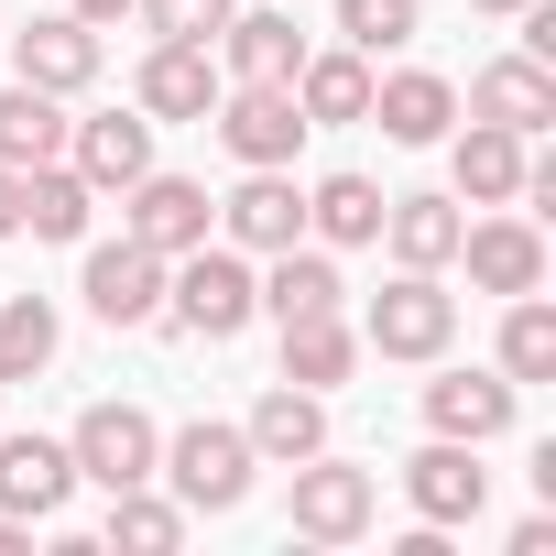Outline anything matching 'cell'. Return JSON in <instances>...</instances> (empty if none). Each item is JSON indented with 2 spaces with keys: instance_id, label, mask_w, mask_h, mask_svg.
<instances>
[{
  "instance_id": "cell-3",
  "label": "cell",
  "mask_w": 556,
  "mask_h": 556,
  "mask_svg": "<svg viewBox=\"0 0 556 556\" xmlns=\"http://www.w3.org/2000/svg\"><path fill=\"white\" fill-rule=\"evenodd\" d=\"M285 523H295L306 545H361V534L382 523V480L317 447V458H295V491H285Z\"/></svg>"
},
{
  "instance_id": "cell-9",
  "label": "cell",
  "mask_w": 556,
  "mask_h": 556,
  "mask_svg": "<svg viewBox=\"0 0 556 556\" xmlns=\"http://www.w3.org/2000/svg\"><path fill=\"white\" fill-rule=\"evenodd\" d=\"M458 262H469L480 295H545V229H534V207L469 218V229H458Z\"/></svg>"
},
{
  "instance_id": "cell-6",
  "label": "cell",
  "mask_w": 556,
  "mask_h": 556,
  "mask_svg": "<svg viewBox=\"0 0 556 556\" xmlns=\"http://www.w3.org/2000/svg\"><path fill=\"white\" fill-rule=\"evenodd\" d=\"M207 229H218V197H207L197 175H164V164H153V175L121 186V240H142V251L175 262V251H197Z\"/></svg>"
},
{
  "instance_id": "cell-32",
  "label": "cell",
  "mask_w": 556,
  "mask_h": 556,
  "mask_svg": "<svg viewBox=\"0 0 556 556\" xmlns=\"http://www.w3.org/2000/svg\"><path fill=\"white\" fill-rule=\"evenodd\" d=\"M415 34H426L415 0H339V45H361V55H404Z\"/></svg>"
},
{
  "instance_id": "cell-37",
  "label": "cell",
  "mask_w": 556,
  "mask_h": 556,
  "mask_svg": "<svg viewBox=\"0 0 556 556\" xmlns=\"http://www.w3.org/2000/svg\"><path fill=\"white\" fill-rule=\"evenodd\" d=\"M0 556H34V523L23 513H0Z\"/></svg>"
},
{
  "instance_id": "cell-2",
  "label": "cell",
  "mask_w": 556,
  "mask_h": 556,
  "mask_svg": "<svg viewBox=\"0 0 556 556\" xmlns=\"http://www.w3.org/2000/svg\"><path fill=\"white\" fill-rule=\"evenodd\" d=\"M251 469H262V458H251V437H240V426H218V415L175 426V437H164V458H153V480H164L186 513H240V502H251Z\"/></svg>"
},
{
  "instance_id": "cell-26",
  "label": "cell",
  "mask_w": 556,
  "mask_h": 556,
  "mask_svg": "<svg viewBox=\"0 0 556 556\" xmlns=\"http://www.w3.org/2000/svg\"><path fill=\"white\" fill-rule=\"evenodd\" d=\"M361 371V328L328 306V317H285V382H306V393H339Z\"/></svg>"
},
{
  "instance_id": "cell-21",
  "label": "cell",
  "mask_w": 556,
  "mask_h": 556,
  "mask_svg": "<svg viewBox=\"0 0 556 556\" xmlns=\"http://www.w3.org/2000/svg\"><path fill=\"white\" fill-rule=\"evenodd\" d=\"M77 491V458L66 437H0V513H23V523H55Z\"/></svg>"
},
{
  "instance_id": "cell-11",
  "label": "cell",
  "mask_w": 556,
  "mask_h": 556,
  "mask_svg": "<svg viewBox=\"0 0 556 556\" xmlns=\"http://www.w3.org/2000/svg\"><path fill=\"white\" fill-rule=\"evenodd\" d=\"M218 88H229V77H218V45H153L142 77H131V110H142L153 131H164V121H197V131H207Z\"/></svg>"
},
{
  "instance_id": "cell-16",
  "label": "cell",
  "mask_w": 556,
  "mask_h": 556,
  "mask_svg": "<svg viewBox=\"0 0 556 556\" xmlns=\"http://www.w3.org/2000/svg\"><path fill=\"white\" fill-rule=\"evenodd\" d=\"M262 262H273V273H251V285H262V317H273V328H285V317H328V306H350L328 240H285V251H262Z\"/></svg>"
},
{
  "instance_id": "cell-12",
  "label": "cell",
  "mask_w": 556,
  "mask_h": 556,
  "mask_svg": "<svg viewBox=\"0 0 556 556\" xmlns=\"http://www.w3.org/2000/svg\"><path fill=\"white\" fill-rule=\"evenodd\" d=\"M218 142H229V164H295V142H306V110H295V88H218Z\"/></svg>"
},
{
  "instance_id": "cell-8",
  "label": "cell",
  "mask_w": 556,
  "mask_h": 556,
  "mask_svg": "<svg viewBox=\"0 0 556 556\" xmlns=\"http://www.w3.org/2000/svg\"><path fill=\"white\" fill-rule=\"evenodd\" d=\"M404 502H415V523H437V534L480 523V502H491V469H480V447H469V437H426V447L404 458Z\"/></svg>"
},
{
  "instance_id": "cell-5",
  "label": "cell",
  "mask_w": 556,
  "mask_h": 556,
  "mask_svg": "<svg viewBox=\"0 0 556 556\" xmlns=\"http://www.w3.org/2000/svg\"><path fill=\"white\" fill-rule=\"evenodd\" d=\"M66 458H77V480H88V491H131V480H153L164 426H153L142 404H88V415L66 426Z\"/></svg>"
},
{
  "instance_id": "cell-27",
  "label": "cell",
  "mask_w": 556,
  "mask_h": 556,
  "mask_svg": "<svg viewBox=\"0 0 556 556\" xmlns=\"http://www.w3.org/2000/svg\"><path fill=\"white\" fill-rule=\"evenodd\" d=\"M306 240H328V251L382 240V186H371V175H317V186H306Z\"/></svg>"
},
{
  "instance_id": "cell-30",
  "label": "cell",
  "mask_w": 556,
  "mask_h": 556,
  "mask_svg": "<svg viewBox=\"0 0 556 556\" xmlns=\"http://www.w3.org/2000/svg\"><path fill=\"white\" fill-rule=\"evenodd\" d=\"M502 382H556V306L545 295H502Z\"/></svg>"
},
{
  "instance_id": "cell-34",
  "label": "cell",
  "mask_w": 556,
  "mask_h": 556,
  "mask_svg": "<svg viewBox=\"0 0 556 556\" xmlns=\"http://www.w3.org/2000/svg\"><path fill=\"white\" fill-rule=\"evenodd\" d=\"M513 556H556V513H523L513 523Z\"/></svg>"
},
{
  "instance_id": "cell-23",
  "label": "cell",
  "mask_w": 556,
  "mask_h": 556,
  "mask_svg": "<svg viewBox=\"0 0 556 556\" xmlns=\"http://www.w3.org/2000/svg\"><path fill=\"white\" fill-rule=\"evenodd\" d=\"M458 229H469L458 197H382V251H393V273H447V262H458Z\"/></svg>"
},
{
  "instance_id": "cell-1",
  "label": "cell",
  "mask_w": 556,
  "mask_h": 556,
  "mask_svg": "<svg viewBox=\"0 0 556 556\" xmlns=\"http://www.w3.org/2000/svg\"><path fill=\"white\" fill-rule=\"evenodd\" d=\"M164 317H175L186 339H207V350H218V339H240V328L262 317V285H251V251H229L218 229H207L197 251H175V262H164Z\"/></svg>"
},
{
  "instance_id": "cell-29",
  "label": "cell",
  "mask_w": 556,
  "mask_h": 556,
  "mask_svg": "<svg viewBox=\"0 0 556 556\" xmlns=\"http://www.w3.org/2000/svg\"><path fill=\"white\" fill-rule=\"evenodd\" d=\"M66 153V99H45V88H0V164H55Z\"/></svg>"
},
{
  "instance_id": "cell-28",
  "label": "cell",
  "mask_w": 556,
  "mask_h": 556,
  "mask_svg": "<svg viewBox=\"0 0 556 556\" xmlns=\"http://www.w3.org/2000/svg\"><path fill=\"white\" fill-rule=\"evenodd\" d=\"M186 502L175 491H153V480H131V491H110V523H99V545H131V556H175L186 545Z\"/></svg>"
},
{
  "instance_id": "cell-35",
  "label": "cell",
  "mask_w": 556,
  "mask_h": 556,
  "mask_svg": "<svg viewBox=\"0 0 556 556\" xmlns=\"http://www.w3.org/2000/svg\"><path fill=\"white\" fill-rule=\"evenodd\" d=\"M0 240H23V164H0Z\"/></svg>"
},
{
  "instance_id": "cell-25",
  "label": "cell",
  "mask_w": 556,
  "mask_h": 556,
  "mask_svg": "<svg viewBox=\"0 0 556 556\" xmlns=\"http://www.w3.org/2000/svg\"><path fill=\"white\" fill-rule=\"evenodd\" d=\"M88 218H99V186L55 153V164H23V229L34 240H88Z\"/></svg>"
},
{
  "instance_id": "cell-31",
  "label": "cell",
  "mask_w": 556,
  "mask_h": 556,
  "mask_svg": "<svg viewBox=\"0 0 556 556\" xmlns=\"http://www.w3.org/2000/svg\"><path fill=\"white\" fill-rule=\"evenodd\" d=\"M55 306L45 295H0V393L12 382H34V371H55Z\"/></svg>"
},
{
  "instance_id": "cell-38",
  "label": "cell",
  "mask_w": 556,
  "mask_h": 556,
  "mask_svg": "<svg viewBox=\"0 0 556 556\" xmlns=\"http://www.w3.org/2000/svg\"><path fill=\"white\" fill-rule=\"evenodd\" d=\"M469 12H502V23H513V12H523V0H469Z\"/></svg>"
},
{
  "instance_id": "cell-22",
  "label": "cell",
  "mask_w": 556,
  "mask_h": 556,
  "mask_svg": "<svg viewBox=\"0 0 556 556\" xmlns=\"http://www.w3.org/2000/svg\"><path fill=\"white\" fill-rule=\"evenodd\" d=\"M469 121H502V131H545L556 121V66H534V55H491L480 77H469Z\"/></svg>"
},
{
  "instance_id": "cell-19",
  "label": "cell",
  "mask_w": 556,
  "mask_h": 556,
  "mask_svg": "<svg viewBox=\"0 0 556 556\" xmlns=\"http://www.w3.org/2000/svg\"><path fill=\"white\" fill-rule=\"evenodd\" d=\"M240 437H251V458H262V469H295V458H317V447H328V393L273 382V393L240 415Z\"/></svg>"
},
{
  "instance_id": "cell-15",
  "label": "cell",
  "mask_w": 556,
  "mask_h": 556,
  "mask_svg": "<svg viewBox=\"0 0 556 556\" xmlns=\"http://www.w3.org/2000/svg\"><path fill=\"white\" fill-rule=\"evenodd\" d=\"M523 131H502V121H469V131H447V186H458V207H513L523 197Z\"/></svg>"
},
{
  "instance_id": "cell-17",
  "label": "cell",
  "mask_w": 556,
  "mask_h": 556,
  "mask_svg": "<svg viewBox=\"0 0 556 556\" xmlns=\"http://www.w3.org/2000/svg\"><path fill=\"white\" fill-rule=\"evenodd\" d=\"M371 121H382V142H447L458 131V88L437 77V66H393V77H371Z\"/></svg>"
},
{
  "instance_id": "cell-14",
  "label": "cell",
  "mask_w": 556,
  "mask_h": 556,
  "mask_svg": "<svg viewBox=\"0 0 556 556\" xmlns=\"http://www.w3.org/2000/svg\"><path fill=\"white\" fill-rule=\"evenodd\" d=\"M66 164L99 197H121L131 175H153V121L142 110H88V121H66Z\"/></svg>"
},
{
  "instance_id": "cell-10",
  "label": "cell",
  "mask_w": 556,
  "mask_h": 556,
  "mask_svg": "<svg viewBox=\"0 0 556 556\" xmlns=\"http://www.w3.org/2000/svg\"><path fill=\"white\" fill-rule=\"evenodd\" d=\"M77 295H88L99 328H153V317H164V251H142V240H99L88 273H77Z\"/></svg>"
},
{
  "instance_id": "cell-33",
  "label": "cell",
  "mask_w": 556,
  "mask_h": 556,
  "mask_svg": "<svg viewBox=\"0 0 556 556\" xmlns=\"http://www.w3.org/2000/svg\"><path fill=\"white\" fill-rule=\"evenodd\" d=\"M131 12H142V34H153V45H218L240 0H131Z\"/></svg>"
},
{
  "instance_id": "cell-36",
  "label": "cell",
  "mask_w": 556,
  "mask_h": 556,
  "mask_svg": "<svg viewBox=\"0 0 556 556\" xmlns=\"http://www.w3.org/2000/svg\"><path fill=\"white\" fill-rule=\"evenodd\" d=\"M66 12H77V23H99V34H110V23H131V0H66Z\"/></svg>"
},
{
  "instance_id": "cell-20",
  "label": "cell",
  "mask_w": 556,
  "mask_h": 556,
  "mask_svg": "<svg viewBox=\"0 0 556 556\" xmlns=\"http://www.w3.org/2000/svg\"><path fill=\"white\" fill-rule=\"evenodd\" d=\"M295 66H306L295 12H229V34H218V77H240V88H295Z\"/></svg>"
},
{
  "instance_id": "cell-4",
  "label": "cell",
  "mask_w": 556,
  "mask_h": 556,
  "mask_svg": "<svg viewBox=\"0 0 556 556\" xmlns=\"http://www.w3.org/2000/svg\"><path fill=\"white\" fill-rule=\"evenodd\" d=\"M447 339H458L447 273H393L371 295V317H361V350H382V361H447Z\"/></svg>"
},
{
  "instance_id": "cell-13",
  "label": "cell",
  "mask_w": 556,
  "mask_h": 556,
  "mask_svg": "<svg viewBox=\"0 0 556 556\" xmlns=\"http://www.w3.org/2000/svg\"><path fill=\"white\" fill-rule=\"evenodd\" d=\"M12 77L45 88V99H88V88H99V23L45 12L34 34H12Z\"/></svg>"
},
{
  "instance_id": "cell-18",
  "label": "cell",
  "mask_w": 556,
  "mask_h": 556,
  "mask_svg": "<svg viewBox=\"0 0 556 556\" xmlns=\"http://www.w3.org/2000/svg\"><path fill=\"white\" fill-rule=\"evenodd\" d=\"M513 404H523V382H502V371H437V382H426V437L491 447V437L513 426Z\"/></svg>"
},
{
  "instance_id": "cell-24",
  "label": "cell",
  "mask_w": 556,
  "mask_h": 556,
  "mask_svg": "<svg viewBox=\"0 0 556 556\" xmlns=\"http://www.w3.org/2000/svg\"><path fill=\"white\" fill-rule=\"evenodd\" d=\"M295 110H306V131H339V121H371V55L361 45H306V66H295Z\"/></svg>"
},
{
  "instance_id": "cell-7",
  "label": "cell",
  "mask_w": 556,
  "mask_h": 556,
  "mask_svg": "<svg viewBox=\"0 0 556 556\" xmlns=\"http://www.w3.org/2000/svg\"><path fill=\"white\" fill-rule=\"evenodd\" d=\"M218 240L229 251H285V240H306V186H295V164H240V186L218 197Z\"/></svg>"
}]
</instances>
